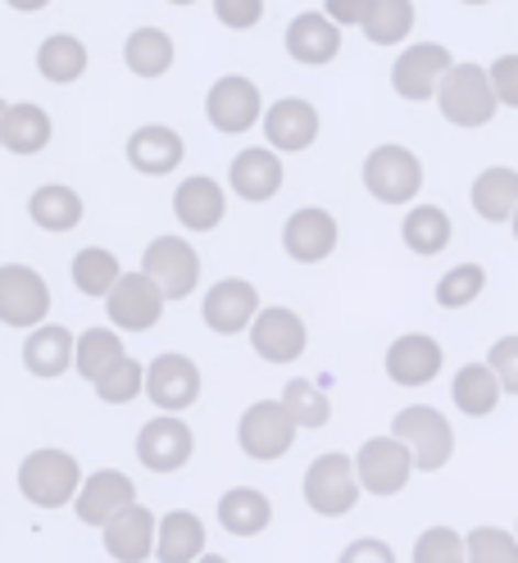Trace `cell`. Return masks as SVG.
Masks as SVG:
<instances>
[{
    "label": "cell",
    "mask_w": 518,
    "mask_h": 563,
    "mask_svg": "<svg viewBox=\"0 0 518 563\" xmlns=\"http://www.w3.org/2000/svg\"><path fill=\"white\" fill-rule=\"evenodd\" d=\"M136 505V482L119 468H96V473H82V486L74 496V514L78 522L87 527H106L119 509Z\"/></svg>",
    "instance_id": "obj_20"
},
{
    "label": "cell",
    "mask_w": 518,
    "mask_h": 563,
    "mask_svg": "<svg viewBox=\"0 0 518 563\" xmlns=\"http://www.w3.org/2000/svg\"><path fill=\"white\" fill-rule=\"evenodd\" d=\"M123 355H128L123 332H114V328H87L74 336V373L87 382H96L106 368H114Z\"/></svg>",
    "instance_id": "obj_36"
},
{
    "label": "cell",
    "mask_w": 518,
    "mask_h": 563,
    "mask_svg": "<svg viewBox=\"0 0 518 563\" xmlns=\"http://www.w3.org/2000/svg\"><path fill=\"white\" fill-rule=\"evenodd\" d=\"M260 128H264L268 151H278V155H300V151H309V146L319 141L323 119H319V110H315V104H309L305 96H287V100L264 104Z\"/></svg>",
    "instance_id": "obj_16"
},
{
    "label": "cell",
    "mask_w": 518,
    "mask_h": 563,
    "mask_svg": "<svg viewBox=\"0 0 518 563\" xmlns=\"http://www.w3.org/2000/svg\"><path fill=\"white\" fill-rule=\"evenodd\" d=\"M273 522V500L260 486H232L219 496V527L228 537H260Z\"/></svg>",
    "instance_id": "obj_30"
},
{
    "label": "cell",
    "mask_w": 518,
    "mask_h": 563,
    "mask_svg": "<svg viewBox=\"0 0 518 563\" xmlns=\"http://www.w3.org/2000/svg\"><path fill=\"white\" fill-rule=\"evenodd\" d=\"M196 454V432L183 413H155L136 432V460L151 473H178Z\"/></svg>",
    "instance_id": "obj_11"
},
{
    "label": "cell",
    "mask_w": 518,
    "mask_h": 563,
    "mask_svg": "<svg viewBox=\"0 0 518 563\" xmlns=\"http://www.w3.org/2000/svg\"><path fill=\"white\" fill-rule=\"evenodd\" d=\"M432 100H437L441 119L464 128V132L487 128L496 119V110H500L496 96H492V82H487V68L482 64H451Z\"/></svg>",
    "instance_id": "obj_3"
},
{
    "label": "cell",
    "mask_w": 518,
    "mask_h": 563,
    "mask_svg": "<svg viewBox=\"0 0 518 563\" xmlns=\"http://www.w3.org/2000/svg\"><path fill=\"white\" fill-rule=\"evenodd\" d=\"M464 563H518V537L505 527H473L464 537Z\"/></svg>",
    "instance_id": "obj_42"
},
{
    "label": "cell",
    "mask_w": 518,
    "mask_h": 563,
    "mask_svg": "<svg viewBox=\"0 0 518 563\" xmlns=\"http://www.w3.org/2000/svg\"><path fill=\"white\" fill-rule=\"evenodd\" d=\"M355 482L360 490H368V496H400V490L409 486L414 477V464H409V450L387 432V437H368L355 454Z\"/></svg>",
    "instance_id": "obj_13"
},
{
    "label": "cell",
    "mask_w": 518,
    "mask_h": 563,
    "mask_svg": "<svg viewBox=\"0 0 518 563\" xmlns=\"http://www.w3.org/2000/svg\"><path fill=\"white\" fill-rule=\"evenodd\" d=\"M205 119L223 136H246L264 119V96L260 82L246 74H223L210 91H205Z\"/></svg>",
    "instance_id": "obj_7"
},
{
    "label": "cell",
    "mask_w": 518,
    "mask_h": 563,
    "mask_svg": "<svg viewBox=\"0 0 518 563\" xmlns=\"http://www.w3.org/2000/svg\"><path fill=\"white\" fill-rule=\"evenodd\" d=\"M305 505L315 509L319 518H345L355 505H360V482H355V464H351V454H341V450H328L319 454L315 464L305 468Z\"/></svg>",
    "instance_id": "obj_5"
},
{
    "label": "cell",
    "mask_w": 518,
    "mask_h": 563,
    "mask_svg": "<svg viewBox=\"0 0 518 563\" xmlns=\"http://www.w3.org/2000/svg\"><path fill=\"white\" fill-rule=\"evenodd\" d=\"M87 42L74 37V32H51V37L37 46V74L55 87H74L82 74H87Z\"/></svg>",
    "instance_id": "obj_34"
},
{
    "label": "cell",
    "mask_w": 518,
    "mask_h": 563,
    "mask_svg": "<svg viewBox=\"0 0 518 563\" xmlns=\"http://www.w3.org/2000/svg\"><path fill=\"white\" fill-rule=\"evenodd\" d=\"M255 313H260V291H255V282H246V277H223L200 300V319L214 336L246 332Z\"/></svg>",
    "instance_id": "obj_17"
},
{
    "label": "cell",
    "mask_w": 518,
    "mask_h": 563,
    "mask_svg": "<svg viewBox=\"0 0 518 563\" xmlns=\"http://www.w3.org/2000/svg\"><path fill=\"white\" fill-rule=\"evenodd\" d=\"M214 19L232 32H251L264 19V0H214Z\"/></svg>",
    "instance_id": "obj_46"
},
{
    "label": "cell",
    "mask_w": 518,
    "mask_h": 563,
    "mask_svg": "<svg viewBox=\"0 0 518 563\" xmlns=\"http://www.w3.org/2000/svg\"><path fill=\"white\" fill-rule=\"evenodd\" d=\"M451 236H455V223H451V214H445L441 205H409V214L400 219L405 251L423 255V260L441 255L445 245H451Z\"/></svg>",
    "instance_id": "obj_33"
},
{
    "label": "cell",
    "mask_w": 518,
    "mask_h": 563,
    "mask_svg": "<svg viewBox=\"0 0 518 563\" xmlns=\"http://www.w3.org/2000/svg\"><path fill=\"white\" fill-rule=\"evenodd\" d=\"M509 228H514V241H518V205H514V214H509Z\"/></svg>",
    "instance_id": "obj_51"
},
{
    "label": "cell",
    "mask_w": 518,
    "mask_h": 563,
    "mask_svg": "<svg viewBox=\"0 0 518 563\" xmlns=\"http://www.w3.org/2000/svg\"><path fill=\"white\" fill-rule=\"evenodd\" d=\"M246 332H251V350L264 364H296L309 350V323L287 305H260Z\"/></svg>",
    "instance_id": "obj_12"
},
{
    "label": "cell",
    "mask_w": 518,
    "mask_h": 563,
    "mask_svg": "<svg viewBox=\"0 0 518 563\" xmlns=\"http://www.w3.org/2000/svg\"><path fill=\"white\" fill-rule=\"evenodd\" d=\"M173 219H178L187 232H214L228 219V191L196 173V178H183L178 191H173Z\"/></svg>",
    "instance_id": "obj_25"
},
{
    "label": "cell",
    "mask_w": 518,
    "mask_h": 563,
    "mask_svg": "<svg viewBox=\"0 0 518 563\" xmlns=\"http://www.w3.org/2000/svg\"><path fill=\"white\" fill-rule=\"evenodd\" d=\"M414 563H464V537L455 527H423L419 541H414Z\"/></svg>",
    "instance_id": "obj_43"
},
{
    "label": "cell",
    "mask_w": 518,
    "mask_h": 563,
    "mask_svg": "<svg viewBox=\"0 0 518 563\" xmlns=\"http://www.w3.org/2000/svg\"><path fill=\"white\" fill-rule=\"evenodd\" d=\"M283 155L268 151V146H246L236 151L232 164H228V191L246 205H264L283 191Z\"/></svg>",
    "instance_id": "obj_19"
},
{
    "label": "cell",
    "mask_w": 518,
    "mask_h": 563,
    "mask_svg": "<svg viewBox=\"0 0 518 563\" xmlns=\"http://www.w3.org/2000/svg\"><path fill=\"white\" fill-rule=\"evenodd\" d=\"M196 563H228V559H223V554H210V550H205V554H200Z\"/></svg>",
    "instance_id": "obj_50"
},
{
    "label": "cell",
    "mask_w": 518,
    "mask_h": 563,
    "mask_svg": "<svg viewBox=\"0 0 518 563\" xmlns=\"http://www.w3.org/2000/svg\"><path fill=\"white\" fill-rule=\"evenodd\" d=\"M469 200L482 223H509L514 205H518V168H509V164L482 168L469 187Z\"/></svg>",
    "instance_id": "obj_29"
},
{
    "label": "cell",
    "mask_w": 518,
    "mask_h": 563,
    "mask_svg": "<svg viewBox=\"0 0 518 563\" xmlns=\"http://www.w3.org/2000/svg\"><path fill=\"white\" fill-rule=\"evenodd\" d=\"M123 264L114 251H106V245H87V251L74 255V264H68V277H74V287L91 300H106V291L119 282Z\"/></svg>",
    "instance_id": "obj_39"
},
{
    "label": "cell",
    "mask_w": 518,
    "mask_h": 563,
    "mask_svg": "<svg viewBox=\"0 0 518 563\" xmlns=\"http://www.w3.org/2000/svg\"><path fill=\"white\" fill-rule=\"evenodd\" d=\"M487 82H492L496 104H509V110H518V55H500V59H492Z\"/></svg>",
    "instance_id": "obj_45"
},
{
    "label": "cell",
    "mask_w": 518,
    "mask_h": 563,
    "mask_svg": "<svg viewBox=\"0 0 518 563\" xmlns=\"http://www.w3.org/2000/svg\"><path fill=\"white\" fill-rule=\"evenodd\" d=\"M78 486H82V464L68 450L42 445V450L23 454V464H19V496L27 505H37V509H64V505H74Z\"/></svg>",
    "instance_id": "obj_2"
},
{
    "label": "cell",
    "mask_w": 518,
    "mask_h": 563,
    "mask_svg": "<svg viewBox=\"0 0 518 563\" xmlns=\"http://www.w3.org/2000/svg\"><path fill=\"white\" fill-rule=\"evenodd\" d=\"M205 522L191 509H168L164 518H155V554L159 563H196L205 554Z\"/></svg>",
    "instance_id": "obj_28"
},
{
    "label": "cell",
    "mask_w": 518,
    "mask_h": 563,
    "mask_svg": "<svg viewBox=\"0 0 518 563\" xmlns=\"http://www.w3.org/2000/svg\"><path fill=\"white\" fill-rule=\"evenodd\" d=\"M392 437L409 450L414 473H441L455 460V432L451 418H445L437 405H405L392 418Z\"/></svg>",
    "instance_id": "obj_1"
},
{
    "label": "cell",
    "mask_w": 518,
    "mask_h": 563,
    "mask_svg": "<svg viewBox=\"0 0 518 563\" xmlns=\"http://www.w3.org/2000/svg\"><path fill=\"white\" fill-rule=\"evenodd\" d=\"M168 5H196V0H168Z\"/></svg>",
    "instance_id": "obj_53"
},
{
    "label": "cell",
    "mask_w": 518,
    "mask_h": 563,
    "mask_svg": "<svg viewBox=\"0 0 518 563\" xmlns=\"http://www.w3.org/2000/svg\"><path fill=\"white\" fill-rule=\"evenodd\" d=\"M383 368L396 386H409V391H419V386L437 382L441 368H445V350L437 336L428 332H405L387 345V355H383Z\"/></svg>",
    "instance_id": "obj_18"
},
{
    "label": "cell",
    "mask_w": 518,
    "mask_h": 563,
    "mask_svg": "<svg viewBox=\"0 0 518 563\" xmlns=\"http://www.w3.org/2000/svg\"><path fill=\"white\" fill-rule=\"evenodd\" d=\"M142 377H146V364L123 355L114 368H106L91 386H96V396L106 400V405H132L136 396H142Z\"/></svg>",
    "instance_id": "obj_41"
},
{
    "label": "cell",
    "mask_w": 518,
    "mask_h": 563,
    "mask_svg": "<svg viewBox=\"0 0 518 563\" xmlns=\"http://www.w3.org/2000/svg\"><path fill=\"white\" fill-rule=\"evenodd\" d=\"M278 405H283L287 418L296 422V432H319V428H328V418H332V400L323 396V386L309 382V377H291V382L283 386Z\"/></svg>",
    "instance_id": "obj_38"
},
{
    "label": "cell",
    "mask_w": 518,
    "mask_h": 563,
    "mask_svg": "<svg viewBox=\"0 0 518 563\" xmlns=\"http://www.w3.org/2000/svg\"><path fill=\"white\" fill-rule=\"evenodd\" d=\"M283 37H287V55L296 64H305V68H323V64H332L341 55V27L323 10L296 14Z\"/></svg>",
    "instance_id": "obj_24"
},
{
    "label": "cell",
    "mask_w": 518,
    "mask_h": 563,
    "mask_svg": "<svg viewBox=\"0 0 518 563\" xmlns=\"http://www.w3.org/2000/svg\"><path fill=\"white\" fill-rule=\"evenodd\" d=\"M106 319L114 332H151L164 319V296L146 273H119V282L106 291Z\"/></svg>",
    "instance_id": "obj_14"
},
{
    "label": "cell",
    "mask_w": 518,
    "mask_h": 563,
    "mask_svg": "<svg viewBox=\"0 0 518 563\" xmlns=\"http://www.w3.org/2000/svg\"><path fill=\"white\" fill-rule=\"evenodd\" d=\"M337 241H341V228L323 205H305L283 223V251L296 264H323L337 251Z\"/></svg>",
    "instance_id": "obj_22"
},
{
    "label": "cell",
    "mask_w": 518,
    "mask_h": 563,
    "mask_svg": "<svg viewBox=\"0 0 518 563\" xmlns=\"http://www.w3.org/2000/svg\"><path fill=\"white\" fill-rule=\"evenodd\" d=\"M423 159L400 141H383L364 155V191L377 205H414L423 191Z\"/></svg>",
    "instance_id": "obj_4"
},
{
    "label": "cell",
    "mask_w": 518,
    "mask_h": 563,
    "mask_svg": "<svg viewBox=\"0 0 518 563\" xmlns=\"http://www.w3.org/2000/svg\"><path fill=\"white\" fill-rule=\"evenodd\" d=\"M10 10H19V14H37V10H46L51 0H5Z\"/></svg>",
    "instance_id": "obj_49"
},
{
    "label": "cell",
    "mask_w": 518,
    "mask_h": 563,
    "mask_svg": "<svg viewBox=\"0 0 518 563\" xmlns=\"http://www.w3.org/2000/svg\"><path fill=\"white\" fill-rule=\"evenodd\" d=\"M200 368L191 355H178V350H164L146 364V377H142V396L159 409V413H187L196 400H200Z\"/></svg>",
    "instance_id": "obj_10"
},
{
    "label": "cell",
    "mask_w": 518,
    "mask_h": 563,
    "mask_svg": "<svg viewBox=\"0 0 518 563\" xmlns=\"http://www.w3.org/2000/svg\"><path fill=\"white\" fill-rule=\"evenodd\" d=\"M136 273H146L155 282V291L164 296V305L168 300H187L200 287V251L187 236H155L146 245L142 268Z\"/></svg>",
    "instance_id": "obj_6"
},
{
    "label": "cell",
    "mask_w": 518,
    "mask_h": 563,
    "mask_svg": "<svg viewBox=\"0 0 518 563\" xmlns=\"http://www.w3.org/2000/svg\"><path fill=\"white\" fill-rule=\"evenodd\" d=\"M5 104H10V100H0V123H5Z\"/></svg>",
    "instance_id": "obj_54"
},
{
    "label": "cell",
    "mask_w": 518,
    "mask_h": 563,
    "mask_svg": "<svg viewBox=\"0 0 518 563\" xmlns=\"http://www.w3.org/2000/svg\"><path fill=\"white\" fill-rule=\"evenodd\" d=\"M100 541L114 563H146L155 554V514L146 505H128L100 527Z\"/></svg>",
    "instance_id": "obj_23"
},
{
    "label": "cell",
    "mask_w": 518,
    "mask_h": 563,
    "mask_svg": "<svg viewBox=\"0 0 518 563\" xmlns=\"http://www.w3.org/2000/svg\"><path fill=\"white\" fill-rule=\"evenodd\" d=\"M482 291H487V268L482 264H455L445 268L441 282H437V305L441 309H469L473 300H482Z\"/></svg>",
    "instance_id": "obj_40"
},
{
    "label": "cell",
    "mask_w": 518,
    "mask_h": 563,
    "mask_svg": "<svg viewBox=\"0 0 518 563\" xmlns=\"http://www.w3.org/2000/svg\"><path fill=\"white\" fill-rule=\"evenodd\" d=\"M455 64V55L445 51L441 42H414L400 51V59L392 64V91L409 104H423L437 96L441 78H445V68Z\"/></svg>",
    "instance_id": "obj_15"
},
{
    "label": "cell",
    "mask_w": 518,
    "mask_h": 563,
    "mask_svg": "<svg viewBox=\"0 0 518 563\" xmlns=\"http://www.w3.org/2000/svg\"><path fill=\"white\" fill-rule=\"evenodd\" d=\"M173 59H178V46H173V37H168L164 27H151V23H146V27L128 32V42H123L128 74L155 82V78H164L168 68H173Z\"/></svg>",
    "instance_id": "obj_32"
},
{
    "label": "cell",
    "mask_w": 518,
    "mask_h": 563,
    "mask_svg": "<svg viewBox=\"0 0 518 563\" xmlns=\"http://www.w3.org/2000/svg\"><path fill=\"white\" fill-rule=\"evenodd\" d=\"M482 364L496 373V382H500L505 396H518V332L492 341V350H487V360H482Z\"/></svg>",
    "instance_id": "obj_44"
},
{
    "label": "cell",
    "mask_w": 518,
    "mask_h": 563,
    "mask_svg": "<svg viewBox=\"0 0 518 563\" xmlns=\"http://www.w3.org/2000/svg\"><path fill=\"white\" fill-rule=\"evenodd\" d=\"M128 164L142 173V178H168V173H178L183 159H187V141L178 128L168 123H142L132 136H128Z\"/></svg>",
    "instance_id": "obj_21"
},
{
    "label": "cell",
    "mask_w": 518,
    "mask_h": 563,
    "mask_svg": "<svg viewBox=\"0 0 518 563\" xmlns=\"http://www.w3.org/2000/svg\"><path fill=\"white\" fill-rule=\"evenodd\" d=\"M364 10H368V0H323V14L337 27H360L364 23Z\"/></svg>",
    "instance_id": "obj_48"
},
{
    "label": "cell",
    "mask_w": 518,
    "mask_h": 563,
    "mask_svg": "<svg viewBox=\"0 0 518 563\" xmlns=\"http://www.w3.org/2000/svg\"><path fill=\"white\" fill-rule=\"evenodd\" d=\"M460 5H492V0H460Z\"/></svg>",
    "instance_id": "obj_52"
},
{
    "label": "cell",
    "mask_w": 518,
    "mask_h": 563,
    "mask_svg": "<svg viewBox=\"0 0 518 563\" xmlns=\"http://www.w3.org/2000/svg\"><path fill=\"white\" fill-rule=\"evenodd\" d=\"M414 19H419L414 0H368L360 27H364V37L373 46H400L414 32Z\"/></svg>",
    "instance_id": "obj_37"
},
{
    "label": "cell",
    "mask_w": 518,
    "mask_h": 563,
    "mask_svg": "<svg viewBox=\"0 0 518 563\" xmlns=\"http://www.w3.org/2000/svg\"><path fill=\"white\" fill-rule=\"evenodd\" d=\"M55 136V119L37 100H10L5 123H0V151L10 155H42Z\"/></svg>",
    "instance_id": "obj_26"
},
{
    "label": "cell",
    "mask_w": 518,
    "mask_h": 563,
    "mask_svg": "<svg viewBox=\"0 0 518 563\" xmlns=\"http://www.w3.org/2000/svg\"><path fill=\"white\" fill-rule=\"evenodd\" d=\"M23 368L42 382L64 377L74 368V332L59 328V323H37L23 336Z\"/></svg>",
    "instance_id": "obj_27"
},
{
    "label": "cell",
    "mask_w": 518,
    "mask_h": 563,
    "mask_svg": "<svg viewBox=\"0 0 518 563\" xmlns=\"http://www.w3.org/2000/svg\"><path fill=\"white\" fill-rule=\"evenodd\" d=\"M51 319V282L32 264H0V323L32 332Z\"/></svg>",
    "instance_id": "obj_8"
},
{
    "label": "cell",
    "mask_w": 518,
    "mask_h": 563,
    "mask_svg": "<svg viewBox=\"0 0 518 563\" xmlns=\"http://www.w3.org/2000/svg\"><path fill=\"white\" fill-rule=\"evenodd\" d=\"M337 563H396V550L387 541H377V537H360L337 554Z\"/></svg>",
    "instance_id": "obj_47"
},
{
    "label": "cell",
    "mask_w": 518,
    "mask_h": 563,
    "mask_svg": "<svg viewBox=\"0 0 518 563\" xmlns=\"http://www.w3.org/2000/svg\"><path fill=\"white\" fill-rule=\"evenodd\" d=\"M296 437H300L296 422L287 418V409L278 400L246 405V413H241V422H236V445L255 464H273V460H283V454H291Z\"/></svg>",
    "instance_id": "obj_9"
},
{
    "label": "cell",
    "mask_w": 518,
    "mask_h": 563,
    "mask_svg": "<svg viewBox=\"0 0 518 563\" xmlns=\"http://www.w3.org/2000/svg\"><path fill=\"white\" fill-rule=\"evenodd\" d=\"M500 396H505V391H500L496 373L482 364V360L464 364V368L455 373V382H451V400H455V409H460L464 418H487V413H496Z\"/></svg>",
    "instance_id": "obj_35"
},
{
    "label": "cell",
    "mask_w": 518,
    "mask_h": 563,
    "mask_svg": "<svg viewBox=\"0 0 518 563\" xmlns=\"http://www.w3.org/2000/svg\"><path fill=\"white\" fill-rule=\"evenodd\" d=\"M514 537H518V527H514Z\"/></svg>",
    "instance_id": "obj_55"
},
{
    "label": "cell",
    "mask_w": 518,
    "mask_h": 563,
    "mask_svg": "<svg viewBox=\"0 0 518 563\" xmlns=\"http://www.w3.org/2000/svg\"><path fill=\"white\" fill-rule=\"evenodd\" d=\"M82 214H87L82 196L74 187H64V183H46V187H37L27 196V219L37 223L42 232H55V236L74 232L82 223Z\"/></svg>",
    "instance_id": "obj_31"
}]
</instances>
